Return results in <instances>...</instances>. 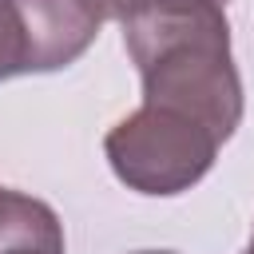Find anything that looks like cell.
<instances>
[{"label": "cell", "instance_id": "5b68a950", "mask_svg": "<svg viewBox=\"0 0 254 254\" xmlns=\"http://www.w3.org/2000/svg\"><path fill=\"white\" fill-rule=\"evenodd\" d=\"M135 254H175V250H135Z\"/></svg>", "mask_w": 254, "mask_h": 254}, {"label": "cell", "instance_id": "8992f818", "mask_svg": "<svg viewBox=\"0 0 254 254\" xmlns=\"http://www.w3.org/2000/svg\"><path fill=\"white\" fill-rule=\"evenodd\" d=\"M246 254H254V242H250V246H246Z\"/></svg>", "mask_w": 254, "mask_h": 254}, {"label": "cell", "instance_id": "7a4b0ae2", "mask_svg": "<svg viewBox=\"0 0 254 254\" xmlns=\"http://www.w3.org/2000/svg\"><path fill=\"white\" fill-rule=\"evenodd\" d=\"M222 139L194 115L143 103L103 135V155L115 179L151 198H175L190 190L218 159Z\"/></svg>", "mask_w": 254, "mask_h": 254}, {"label": "cell", "instance_id": "3957f363", "mask_svg": "<svg viewBox=\"0 0 254 254\" xmlns=\"http://www.w3.org/2000/svg\"><path fill=\"white\" fill-rule=\"evenodd\" d=\"M28 36V71L48 75L71 67L103 28L99 0H12Z\"/></svg>", "mask_w": 254, "mask_h": 254}, {"label": "cell", "instance_id": "277c9868", "mask_svg": "<svg viewBox=\"0 0 254 254\" xmlns=\"http://www.w3.org/2000/svg\"><path fill=\"white\" fill-rule=\"evenodd\" d=\"M16 75H32L28 71V36H24V20H20L16 4L0 0V83L16 79Z\"/></svg>", "mask_w": 254, "mask_h": 254}, {"label": "cell", "instance_id": "6da1fadb", "mask_svg": "<svg viewBox=\"0 0 254 254\" xmlns=\"http://www.w3.org/2000/svg\"><path fill=\"white\" fill-rule=\"evenodd\" d=\"M119 28L143 79V103L194 115L226 143L242 123L226 8L218 0H139Z\"/></svg>", "mask_w": 254, "mask_h": 254}, {"label": "cell", "instance_id": "52a82bcc", "mask_svg": "<svg viewBox=\"0 0 254 254\" xmlns=\"http://www.w3.org/2000/svg\"><path fill=\"white\" fill-rule=\"evenodd\" d=\"M250 242H254V230H250Z\"/></svg>", "mask_w": 254, "mask_h": 254}]
</instances>
